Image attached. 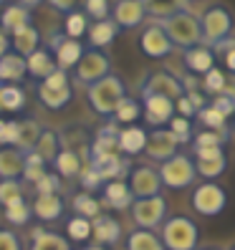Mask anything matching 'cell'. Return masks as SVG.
Wrapping results in <instances>:
<instances>
[{"mask_svg": "<svg viewBox=\"0 0 235 250\" xmlns=\"http://www.w3.org/2000/svg\"><path fill=\"white\" fill-rule=\"evenodd\" d=\"M46 172H48V169H46V162H43L36 152H28V154H25V169H23V180H25V182L36 185Z\"/></svg>", "mask_w": 235, "mask_h": 250, "instance_id": "42", "label": "cell"}, {"mask_svg": "<svg viewBox=\"0 0 235 250\" xmlns=\"http://www.w3.org/2000/svg\"><path fill=\"white\" fill-rule=\"evenodd\" d=\"M84 13H86V16H91L94 23L96 21H107L111 16V3H107V0H86V3H84Z\"/></svg>", "mask_w": 235, "mask_h": 250, "instance_id": "48", "label": "cell"}, {"mask_svg": "<svg viewBox=\"0 0 235 250\" xmlns=\"http://www.w3.org/2000/svg\"><path fill=\"white\" fill-rule=\"evenodd\" d=\"M10 46H13V53H18L23 58L36 53L41 48V33H38V28L36 25H25V28L13 31L10 33Z\"/></svg>", "mask_w": 235, "mask_h": 250, "instance_id": "22", "label": "cell"}, {"mask_svg": "<svg viewBox=\"0 0 235 250\" xmlns=\"http://www.w3.org/2000/svg\"><path fill=\"white\" fill-rule=\"evenodd\" d=\"M174 109H177V116H185V119H192V116H197V109L187 101V96H180L177 101H174Z\"/></svg>", "mask_w": 235, "mask_h": 250, "instance_id": "52", "label": "cell"}, {"mask_svg": "<svg viewBox=\"0 0 235 250\" xmlns=\"http://www.w3.org/2000/svg\"><path fill=\"white\" fill-rule=\"evenodd\" d=\"M159 240H162L165 250H197L200 228L192 217L172 215L159 228Z\"/></svg>", "mask_w": 235, "mask_h": 250, "instance_id": "2", "label": "cell"}, {"mask_svg": "<svg viewBox=\"0 0 235 250\" xmlns=\"http://www.w3.org/2000/svg\"><path fill=\"white\" fill-rule=\"evenodd\" d=\"M195 169H197V177H205L208 182H215L220 174H225L228 169V157H215V159H202L195 162Z\"/></svg>", "mask_w": 235, "mask_h": 250, "instance_id": "35", "label": "cell"}, {"mask_svg": "<svg viewBox=\"0 0 235 250\" xmlns=\"http://www.w3.org/2000/svg\"><path fill=\"white\" fill-rule=\"evenodd\" d=\"M73 91H71V81H68V71H53L46 81H41L38 86V99L41 104L51 109V111H58L64 109L68 101H71Z\"/></svg>", "mask_w": 235, "mask_h": 250, "instance_id": "5", "label": "cell"}, {"mask_svg": "<svg viewBox=\"0 0 235 250\" xmlns=\"http://www.w3.org/2000/svg\"><path fill=\"white\" fill-rule=\"evenodd\" d=\"M197 250H223V248H213V245H210V248H197Z\"/></svg>", "mask_w": 235, "mask_h": 250, "instance_id": "58", "label": "cell"}, {"mask_svg": "<svg viewBox=\"0 0 235 250\" xmlns=\"http://www.w3.org/2000/svg\"><path fill=\"white\" fill-rule=\"evenodd\" d=\"M127 250H165L162 240L154 230H139L134 228L127 235Z\"/></svg>", "mask_w": 235, "mask_h": 250, "instance_id": "32", "label": "cell"}, {"mask_svg": "<svg viewBox=\"0 0 235 250\" xmlns=\"http://www.w3.org/2000/svg\"><path fill=\"white\" fill-rule=\"evenodd\" d=\"M195 119L202 124V129H210V131H217V129H225V126H228V124H225L228 119H225V116L220 114V111H215L210 104L205 106V109H200Z\"/></svg>", "mask_w": 235, "mask_h": 250, "instance_id": "43", "label": "cell"}, {"mask_svg": "<svg viewBox=\"0 0 235 250\" xmlns=\"http://www.w3.org/2000/svg\"><path fill=\"white\" fill-rule=\"evenodd\" d=\"M180 139L172 134V131L165 126V129H152L150 131V139H147V149L144 154L159 162V165H165L167 159H172L174 154H180Z\"/></svg>", "mask_w": 235, "mask_h": 250, "instance_id": "13", "label": "cell"}, {"mask_svg": "<svg viewBox=\"0 0 235 250\" xmlns=\"http://www.w3.org/2000/svg\"><path fill=\"white\" fill-rule=\"evenodd\" d=\"M25 169V154L16 146H0V180H18Z\"/></svg>", "mask_w": 235, "mask_h": 250, "instance_id": "21", "label": "cell"}, {"mask_svg": "<svg viewBox=\"0 0 235 250\" xmlns=\"http://www.w3.org/2000/svg\"><path fill=\"white\" fill-rule=\"evenodd\" d=\"M129 212H131V220H134V225L139 230L162 228V223L167 220V200L162 195L147 197V200H134Z\"/></svg>", "mask_w": 235, "mask_h": 250, "instance_id": "7", "label": "cell"}, {"mask_svg": "<svg viewBox=\"0 0 235 250\" xmlns=\"http://www.w3.org/2000/svg\"><path fill=\"white\" fill-rule=\"evenodd\" d=\"M0 250H23L21 245V238L13 230H0Z\"/></svg>", "mask_w": 235, "mask_h": 250, "instance_id": "51", "label": "cell"}, {"mask_svg": "<svg viewBox=\"0 0 235 250\" xmlns=\"http://www.w3.org/2000/svg\"><path fill=\"white\" fill-rule=\"evenodd\" d=\"M139 51L147 58H167L174 51L172 41L167 38V33H165V28H162L159 21H152L142 31V36H139Z\"/></svg>", "mask_w": 235, "mask_h": 250, "instance_id": "12", "label": "cell"}, {"mask_svg": "<svg viewBox=\"0 0 235 250\" xmlns=\"http://www.w3.org/2000/svg\"><path fill=\"white\" fill-rule=\"evenodd\" d=\"M53 167H56V174L58 177H79V174L84 172V162L79 157V152H73V149H61L53 162Z\"/></svg>", "mask_w": 235, "mask_h": 250, "instance_id": "30", "label": "cell"}, {"mask_svg": "<svg viewBox=\"0 0 235 250\" xmlns=\"http://www.w3.org/2000/svg\"><path fill=\"white\" fill-rule=\"evenodd\" d=\"M104 185L107 182L101 180V174L94 167H89V165L84 167V172H81V187H84V192L91 195V189H99V187H104Z\"/></svg>", "mask_w": 235, "mask_h": 250, "instance_id": "49", "label": "cell"}, {"mask_svg": "<svg viewBox=\"0 0 235 250\" xmlns=\"http://www.w3.org/2000/svg\"><path fill=\"white\" fill-rule=\"evenodd\" d=\"M84 250H107L104 245H89V248H84Z\"/></svg>", "mask_w": 235, "mask_h": 250, "instance_id": "57", "label": "cell"}, {"mask_svg": "<svg viewBox=\"0 0 235 250\" xmlns=\"http://www.w3.org/2000/svg\"><path fill=\"white\" fill-rule=\"evenodd\" d=\"M0 106L5 111H21L25 106V91L21 86H0Z\"/></svg>", "mask_w": 235, "mask_h": 250, "instance_id": "39", "label": "cell"}, {"mask_svg": "<svg viewBox=\"0 0 235 250\" xmlns=\"http://www.w3.org/2000/svg\"><path fill=\"white\" fill-rule=\"evenodd\" d=\"M25 25H31V8H25V5H5L3 8V13H0V28L5 33H13Z\"/></svg>", "mask_w": 235, "mask_h": 250, "instance_id": "29", "label": "cell"}, {"mask_svg": "<svg viewBox=\"0 0 235 250\" xmlns=\"http://www.w3.org/2000/svg\"><path fill=\"white\" fill-rule=\"evenodd\" d=\"M159 177H162V185L170 189H185L197 180L195 162L187 154H174L165 165H159Z\"/></svg>", "mask_w": 235, "mask_h": 250, "instance_id": "6", "label": "cell"}, {"mask_svg": "<svg viewBox=\"0 0 235 250\" xmlns=\"http://www.w3.org/2000/svg\"><path fill=\"white\" fill-rule=\"evenodd\" d=\"M129 189H131V197L134 200H147V197H157L162 195V177H159V169L154 167H147L139 165L129 172V180H127Z\"/></svg>", "mask_w": 235, "mask_h": 250, "instance_id": "10", "label": "cell"}, {"mask_svg": "<svg viewBox=\"0 0 235 250\" xmlns=\"http://www.w3.org/2000/svg\"><path fill=\"white\" fill-rule=\"evenodd\" d=\"M31 208H33V217H38L41 223H53V220L64 215L66 202L61 195H41L33 200Z\"/></svg>", "mask_w": 235, "mask_h": 250, "instance_id": "23", "label": "cell"}, {"mask_svg": "<svg viewBox=\"0 0 235 250\" xmlns=\"http://www.w3.org/2000/svg\"><path fill=\"white\" fill-rule=\"evenodd\" d=\"M233 129H235V116H233Z\"/></svg>", "mask_w": 235, "mask_h": 250, "instance_id": "59", "label": "cell"}, {"mask_svg": "<svg viewBox=\"0 0 235 250\" xmlns=\"http://www.w3.org/2000/svg\"><path fill=\"white\" fill-rule=\"evenodd\" d=\"M89 43L96 48V51H101V48H107V46H111L114 43V38L119 36V25H116L111 18H107V21H96V23H91L89 25Z\"/></svg>", "mask_w": 235, "mask_h": 250, "instance_id": "27", "label": "cell"}, {"mask_svg": "<svg viewBox=\"0 0 235 250\" xmlns=\"http://www.w3.org/2000/svg\"><path fill=\"white\" fill-rule=\"evenodd\" d=\"M195 152V162H202V159H215V157H223L225 149L223 146H205V149H192Z\"/></svg>", "mask_w": 235, "mask_h": 250, "instance_id": "53", "label": "cell"}, {"mask_svg": "<svg viewBox=\"0 0 235 250\" xmlns=\"http://www.w3.org/2000/svg\"><path fill=\"white\" fill-rule=\"evenodd\" d=\"M28 76V66H25V58L18 53H8L5 58H0V83H21Z\"/></svg>", "mask_w": 235, "mask_h": 250, "instance_id": "26", "label": "cell"}, {"mask_svg": "<svg viewBox=\"0 0 235 250\" xmlns=\"http://www.w3.org/2000/svg\"><path fill=\"white\" fill-rule=\"evenodd\" d=\"M25 66H28V76H33L38 81H46L53 71H58L56 56L48 48H38L36 53H31L25 58Z\"/></svg>", "mask_w": 235, "mask_h": 250, "instance_id": "20", "label": "cell"}, {"mask_svg": "<svg viewBox=\"0 0 235 250\" xmlns=\"http://www.w3.org/2000/svg\"><path fill=\"white\" fill-rule=\"evenodd\" d=\"M46 165H53L56 162V157H58V152H61V137H58V131H53V129H43V134H41V139H38V144H36V149H33Z\"/></svg>", "mask_w": 235, "mask_h": 250, "instance_id": "31", "label": "cell"}, {"mask_svg": "<svg viewBox=\"0 0 235 250\" xmlns=\"http://www.w3.org/2000/svg\"><path fill=\"white\" fill-rule=\"evenodd\" d=\"M28 250H73V248H71V240L64 238L61 232L36 228L31 232V245H28Z\"/></svg>", "mask_w": 235, "mask_h": 250, "instance_id": "24", "label": "cell"}, {"mask_svg": "<svg viewBox=\"0 0 235 250\" xmlns=\"http://www.w3.org/2000/svg\"><path fill=\"white\" fill-rule=\"evenodd\" d=\"M182 63L190 73H197V76H205L215 68V53L208 46H195L190 51H182Z\"/></svg>", "mask_w": 235, "mask_h": 250, "instance_id": "17", "label": "cell"}, {"mask_svg": "<svg viewBox=\"0 0 235 250\" xmlns=\"http://www.w3.org/2000/svg\"><path fill=\"white\" fill-rule=\"evenodd\" d=\"M142 109H144V122L154 129L170 126V122L177 116L174 101L165 96H142Z\"/></svg>", "mask_w": 235, "mask_h": 250, "instance_id": "14", "label": "cell"}, {"mask_svg": "<svg viewBox=\"0 0 235 250\" xmlns=\"http://www.w3.org/2000/svg\"><path fill=\"white\" fill-rule=\"evenodd\" d=\"M41 134H43V129L36 119H31V116H28V119H21L18 122V134H16V149H21L23 154L33 152Z\"/></svg>", "mask_w": 235, "mask_h": 250, "instance_id": "28", "label": "cell"}, {"mask_svg": "<svg viewBox=\"0 0 235 250\" xmlns=\"http://www.w3.org/2000/svg\"><path fill=\"white\" fill-rule=\"evenodd\" d=\"M64 33L66 38L71 41H79L81 36L89 33V16L81 10H73L71 16H66V23H64Z\"/></svg>", "mask_w": 235, "mask_h": 250, "instance_id": "36", "label": "cell"}, {"mask_svg": "<svg viewBox=\"0 0 235 250\" xmlns=\"http://www.w3.org/2000/svg\"><path fill=\"white\" fill-rule=\"evenodd\" d=\"M16 134H18V122L0 119V144L3 146H16Z\"/></svg>", "mask_w": 235, "mask_h": 250, "instance_id": "50", "label": "cell"}, {"mask_svg": "<svg viewBox=\"0 0 235 250\" xmlns=\"http://www.w3.org/2000/svg\"><path fill=\"white\" fill-rule=\"evenodd\" d=\"M142 96H165L177 101L180 96H185L182 81L170 71H152L150 76L142 81Z\"/></svg>", "mask_w": 235, "mask_h": 250, "instance_id": "11", "label": "cell"}, {"mask_svg": "<svg viewBox=\"0 0 235 250\" xmlns=\"http://www.w3.org/2000/svg\"><path fill=\"white\" fill-rule=\"evenodd\" d=\"M33 187H36V197H41V195H58V187H61V177H58L56 172H46Z\"/></svg>", "mask_w": 235, "mask_h": 250, "instance_id": "47", "label": "cell"}, {"mask_svg": "<svg viewBox=\"0 0 235 250\" xmlns=\"http://www.w3.org/2000/svg\"><path fill=\"white\" fill-rule=\"evenodd\" d=\"M73 73H76V81L89 89V86H94L96 81L107 79L111 73V61H109V56L104 51L89 48V51H84L81 61H79L76 68H73Z\"/></svg>", "mask_w": 235, "mask_h": 250, "instance_id": "9", "label": "cell"}, {"mask_svg": "<svg viewBox=\"0 0 235 250\" xmlns=\"http://www.w3.org/2000/svg\"><path fill=\"white\" fill-rule=\"evenodd\" d=\"M174 137L180 139V144H187V142H192V122L185 119V116H174V119L170 122L167 126Z\"/></svg>", "mask_w": 235, "mask_h": 250, "instance_id": "46", "label": "cell"}, {"mask_svg": "<svg viewBox=\"0 0 235 250\" xmlns=\"http://www.w3.org/2000/svg\"><path fill=\"white\" fill-rule=\"evenodd\" d=\"M223 66L228 68V73H233V76H235V48H228L223 53Z\"/></svg>", "mask_w": 235, "mask_h": 250, "instance_id": "55", "label": "cell"}, {"mask_svg": "<svg viewBox=\"0 0 235 250\" xmlns=\"http://www.w3.org/2000/svg\"><path fill=\"white\" fill-rule=\"evenodd\" d=\"M31 217H33V208L25 200H18V202H13V205L5 208V220L10 225H16V228L28 225V220H31Z\"/></svg>", "mask_w": 235, "mask_h": 250, "instance_id": "41", "label": "cell"}, {"mask_svg": "<svg viewBox=\"0 0 235 250\" xmlns=\"http://www.w3.org/2000/svg\"><path fill=\"white\" fill-rule=\"evenodd\" d=\"M139 116H144L142 101H139V99H134V96H127V99L122 101V104H119V109L114 111V116H111V119H114L116 124L134 126V122L139 119Z\"/></svg>", "mask_w": 235, "mask_h": 250, "instance_id": "34", "label": "cell"}, {"mask_svg": "<svg viewBox=\"0 0 235 250\" xmlns=\"http://www.w3.org/2000/svg\"><path fill=\"white\" fill-rule=\"evenodd\" d=\"M10 48H13L10 46V36L3 31V28H0V58H5L10 53Z\"/></svg>", "mask_w": 235, "mask_h": 250, "instance_id": "56", "label": "cell"}, {"mask_svg": "<svg viewBox=\"0 0 235 250\" xmlns=\"http://www.w3.org/2000/svg\"><path fill=\"white\" fill-rule=\"evenodd\" d=\"M230 139V129H217V131H210V129H202L192 137V144L195 149H205V146H223L225 142Z\"/></svg>", "mask_w": 235, "mask_h": 250, "instance_id": "38", "label": "cell"}, {"mask_svg": "<svg viewBox=\"0 0 235 250\" xmlns=\"http://www.w3.org/2000/svg\"><path fill=\"white\" fill-rule=\"evenodd\" d=\"M18 200H25L23 197V185L18 180H0V205L8 208V205L18 202Z\"/></svg>", "mask_w": 235, "mask_h": 250, "instance_id": "44", "label": "cell"}, {"mask_svg": "<svg viewBox=\"0 0 235 250\" xmlns=\"http://www.w3.org/2000/svg\"><path fill=\"white\" fill-rule=\"evenodd\" d=\"M225 86H228V73L223 68H217V66L210 73H205V76H202V91H205V96L223 94Z\"/></svg>", "mask_w": 235, "mask_h": 250, "instance_id": "40", "label": "cell"}, {"mask_svg": "<svg viewBox=\"0 0 235 250\" xmlns=\"http://www.w3.org/2000/svg\"><path fill=\"white\" fill-rule=\"evenodd\" d=\"M192 210L202 217H217L228 205V192L217 182H202L192 189Z\"/></svg>", "mask_w": 235, "mask_h": 250, "instance_id": "8", "label": "cell"}, {"mask_svg": "<svg viewBox=\"0 0 235 250\" xmlns=\"http://www.w3.org/2000/svg\"><path fill=\"white\" fill-rule=\"evenodd\" d=\"M91 228H94L96 245H116V243H119V238H122V223L116 217L107 215V212H101L91 223Z\"/></svg>", "mask_w": 235, "mask_h": 250, "instance_id": "19", "label": "cell"}, {"mask_svg": "<svg viewBox=\"0 0 235 250\" xmlns=\"http://www.w3.org/2000/svg\"><path fill=\"white\" fill-rule=\"evenodd\" d=\"M200 28H202V43L205 46H217L220 41L230 38L233 33V13L225 5H210L205 8V13L200 16Z\"/></svg>", "mask_w": 235, "mask_h": 250, "instance_id": "4", "label": "cell"}, {"mask_svg": "<svg viewBox=\"0 0 235 250\" xmlns=\"http://www.w3.org/2000/svg\"><path fill=\"white\" fill-rule=\"evenodd\" d=\"M53 10H61V13H66V16H71L73 13V5L76 3H71V0H53V3H48Z\"/></svg>", "mask_w": 235, "mask_h": 250, "instance_id": "54", "label": "cell"}, {"mask_svg": "<svg viewBox=\"0 0 235 250\" xmlns=\"http://www.w3.org/2000/svg\"><path fill=\"white\" fill-rule=\"evenodd\" d=\"M86 99H89L91 109L99 116H114V111L119 109V104L127 99V83L122 76L109 73L107 79L96 81L94 86L86 89Z\"/></svg>", "mask_w": 235, "mask_h": 250, "instance_id": "1", "label": "cell"}, {"mask_svg": "<svg viewBox=\"0 0 235 250\" xmlns=\"http://www.w3.org/2000/svg\"><path fill=\"white\" fill-rule=\"evenodd\" d=\"M147 18V8L142 0H119V3L111 5V21L119 25V31H131V28H139Z\"/></svg>", "mask_w": 235, "mask_h": 250, "instance_id": "15", "label": "cell"}, {"mask_svg": "<svg viewBox=\"0 0 235 250\" xmlns=\"http://www.w3.org/2000/svg\"><path fill=\"white\" fill-rule=\"evenodd\" d=\"M144 8L147 16H152V21H167L177 10L187 8V3H144Z\"/></svg>", "mask_w": 235, "mask_h": 250, "instance_id": "45", "label": "cell"}, {"mask_svg": "<svg viewBox=\"0 0 235 250\" xmlns=\"http://www.w3.org/2000/svg\"><path fill=\"white\" fill-rule=\"evenodd\" d=\"M71 210L76 212L79 217H86V220H94L101 215V202L94 197V195H89V192H79V195H73V200H71Z\"/></svg>", "mask_w": 235, "mask_h": 250, "instance_id": "33", "label": "cell"}, {"mask_svg": "<svg viewBox=\"0 0 235 250\" xmlns=\"http://www.w3.org/2000/svg\"><path fill=\"white\" fill-rule=\"evenodd\" d=\"M165 28L167 38L172 41L174 48L190 51L195 46H202V28H200V18L192 16L187 8L177 10L174 16H170L167 21H159Z\"/></svg>", "mask_w": 235, "mask_h": 250, "instance_id": "3", "label": "cell"}, {"mask_svg": "<svg viewBox=\"0 0 235 250\" xmlns=\"http://www.w3.org/2000/svg\"><path fill=\"white\" fill-rule=\"evenodd\" d=\"M66 235L68 240H76V243H86L89 238H94V228H91V220L73 215L68 223H66Z\"/></svg>", "mask_w": 235, "mask_h": 250, "instance_id": "37", "label": "cell"}, {"mask_svg": "<svg viewBox=\"0 0 235 250\" xmlns=\"http://www.w3.org/2000/svg\"><path fill=\"white\" fill-rule=\"evenodd\" d=\"M51 53L56 56L58 68L68 71V68H76L79 66L81 56H84V46H81V41H71V38H66V33H61V36H53Z\"/></svg>", "mask_w": 235, "mask_h": 250, "instance_id": "16", "label": "cell"}, {"mask_svg": "<svg viewBox=\"0 0 235 250\" xmlns=\"http://www.w3.org/2000/svg\"><path fill=\"white\" fill-rule=\"evenodd\" d=\"M147 139H150V131L147 129H142V126H124V129H119V152L124 157L144 154Z\"/></svg>", "mask_w": 235, "mask_h": 250, "instance_id": "18", "label": "cell"}, {"mask_svg": "<svg viewBox=\"0 0 235 250\" xmlns=\"http://www.w3.org/2000/svg\"><path fill=\"white\" fill-rule=\"evenodd\" d=\"M228 250H235V245H230V248H228Z\"/></svg>", "mask_w": 235, "mask_h": 250, "instance_id": "60", "label": "cell"}, {"mask_svg": "<svg viewBox=\"0 0 235 250\" xmlns=\"http://www.w3.org/2000/svg\"><path fill=\"white\" fill-rule=\"evenodd\" d=\"M134 197H131V189L124 180H111L104 185V205L111 210H129Z\"/></svg>", "mask_w": 235, "mask_h": 250, "instance_id": "25", "label": "cell"}]
</instances>
